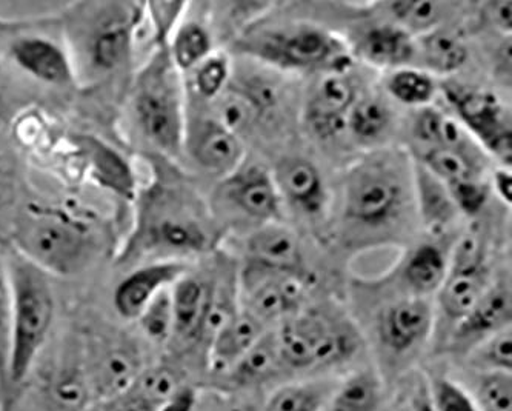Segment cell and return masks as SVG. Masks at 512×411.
Listing matches in <instances>:
<instances>
[{
  "mask_svg": "<svg viewBox=\"0 0 512 411\" xmlns=\"http://www.w3.org/2000/svg\"><path fill=\"white\" fill-rule=\"evenodd\" d=\"M274 333L288 379L342 375L360 365L362 335L339 311L303 308L277 324Z\"/></svg>",
  "mask_w": 512,
  "mask_h": 411,
  "instance_id": "cell-1",
  "label": "cell"
},
{
  "mask_svg": "<svg viewBox=\"0 0 512 411\" xmlns=\"http://www.w3.org/2000/svg\"><path fill=\"white\" fill-rule=\"evenodd\" d=\"M414 204L413 161L400 154L376 151L346 171L343 221L354 230H388Z\"/></svg>",
  "mask_w": 512,
  "mask_h": 411,
  "instance_id": "cell-2",
  "label": "cell"
},
{
  "mask_svg": "<svg viewBox=\"0 0 512 411\" xmlns=\"http://www.w3.org/2000/svg\"><path fill=\"white\" fill-rule=\"evenodd\" d=\"M74 13L68 37L76 50L71 56L76 73L82 67L99 79L130 61L137 30L145 22V2H85L74 5Z\"/></svg>",
  "mask_w": 512,
  "mask_h": 411,
  "instance_id": "cell-3",
  "label": "cell"
},
{
  "mask_svg": "<svg viewBox=\"0 0 512 411\" xmlns=\"http://www.w3.org/2000/svg\"><path fill=\"white\" fill-rule=\"evenodd\" d=\"M11 287V391L16 393L30 375L31 368L44 348L54 321L53 288L50 276L30 262L17 258L7 267Z\"/></svg>",
  "mask_w": 512,
  "mask_h": 411,
  "instance_id": "cell-4",
  "label": "cell"
},
{
  "mask_svg": "<svg viewBox=\"0 0 512 411\" xmlns=\"http://www.w3.org/2000/svg\"><path fill=\"white\" fill-rule=\"evenodd\" d=\"M20 258L48 276H70L87 267L96 251V238L85 222L64 211L30 208L13 230Z\"/></svg>",
  "mask_w": 512,
  "mask_h": 411,
  "instance_id": "cell-5",
  "label": "cell"
},
{
  "mask_svg": "<svg viewBox=\"0 0 512 411\" xmlns=\"http://www.w3.org/2000/svg\"><path fill=\"white\" fill-rule=\"evenodd\" d=\"M133 108L143 136L160 153L174 158L183 150L188 121L185 94L167 48H157L137 76Z\"/></svg>",
  "mask_w": 512,
  "mask_h": 411,
  "instance_id": "cell-6",
  "label": "cell"
},
{
  "mask_svg": "<svg viewBox=\"0 0 512 411\" xmlns=\"http://www.w3.org/2000/svg\"><path fill=\"white\" fill-rule=\"evenodd\" d=\"M239 48L282 70L345 73L351 64L348 45L336 34L313 24L262 28L243 37Z\"/></svg>",
  "mask_w": 512,
  "mask_h": 411,
  "instance_id": "cell-7",
  "label": "cell"
},
{
  "mask_svg": "<svg viewBox=\"0 0 512 411\" xmlns=\"http://www.w3.org/2000/svg\"><path fill=\"white\" fill-rule=\"evenodd\" d=\"M436 310L426 298L402 296L380 308L374 321L376 370L386 385L419 365V358L434 339Z\"/></svg>",
  "mask_w": 512,
  "mask_h": 411,
  "instance_id": "cell-8",
  "label": "cell"
},
{
  "mask_svg": "<svg viewBox=\"0 0 512 411\" xmlns=\"http://www.w3.org/2000/svg\"><path fill=\"white\" fill-rule=\"evenodd\" d=\"M183 196L171 191H159L148 199L133 241L124 259L140 250H168L174 253H200L210 248L213 236L202 219L187 207Z\"/></svg>",
  "mask_w": 512,
  "mask_h": 411,
  "instance_id": "cell-9",
  "label": "cell"
},
{
  "mask_svg": "<svg viewBox=\"0 0 512 411\" xmlns=\"http://www.w3.org/2000/svg\"><path fill=\"white\" fill-rule=\"evenodd\" d=\"M493 278L489 274L486 247L476 231L463 234L449 251L448 273L436 295V331L448 335L485 295ZM442 336L440 342L445 339Z\"/></svg>",
  "mask_w": 512,
  "mask_h": 411,
  "instance_id": "cell-10",
  "label": "cell"
},
{
  "mask_svg": "<svg viewBox=\"0 0 512 411\" xmlns=\"http://www.w3.org/2000/svg\"><path fill=\"white\" fill-rule=\"evenodd\" d=\"M446 101L453 116L471 134L483 151L493 154L503 167L511 165V119L508 110L493 93L466 85L449 84Z\"/></svg>",
  "mask_w": 512,
  "mask_h": 411,
  "instance_id": "cell-11",
  "label": "cell"
},
{
  "mask_svg": "<svg viewBox=\"0 0 512 411\" xmlns=\"http://www.w3.org/2000/svg\"><path fill=\"white\" fill-rule=\"evenodd\" d=\"M306 282L279 271L245 262L239 276V305L266 327L303 310Z\"/></svg>",
  "mask_w": 512,
  "mask_h": 411,
  "instance_id": "cell-12",
  "label": "cell"
},
{
  "mask_svg": "<svg viewBox=\"0 0 512 411\" xmlns=\"http://www.w3.org/2000/svg\"><path fill=\"white\" fill-rule=\"evenodd\" d=\"M511 318V285L506 279L493 281L473 310L457 322L440 342L437 353L462 361L474 348L500 331L511 328Z\"/></svg>",
  "mask_w": 512,
  "mask_h": 411,
  "instance_id": "cell-13",
  "label": "cell"
},
{
  "mask_svg": "<svg viewBox=\"0 0 512 411\" xmlns=\"http://www.w3.org/2000/svg\"><path fill=\"white\" fill-rule=\"evenodd\" d=\"M217 204L257 222V227L274 224L282 218V199L273 173L260 164L243 162L234 173L223 178L216 190Z\"/></svg>",
  "mask_w": 512,
  "mask_h": 411,
  "instance_id": "cell-14",
  "label": "cell"
},
{
  "mask_svg": "<svg viewBox=\"0 0 512 411\" xmlns=\"http://www.w3.org/2000/svg\"><path fill=\"white\" fill-rule=\"evenodd\" d=\"M286 381L291 379L280 361L273 327L227 373L205 385L222 396H265L271 388Z\"/></svg>",
  "mask_w": 512,
  "mask_h": 411,
  "instance_id": "cell-15",
  "label": "cell"
},
{
  "mask_svg": "<svg viewBox=\"0 0 512 411\" xmlns=\"http://www.w3.org/2000/svg\"><path fill=\"white\" fill-rule=\"evenodd\" d=\"M183 150L208 173L227 178L245 162L242 139L223 127L214 117L187 121Z\"/></svg>",
  "mask_w": 512,
  "mask_h": 411,
  "instance_id": "cell-16",
  "label": "cell"
},
{
  "mask_svg": "<svg viewBox=\"0 0 512 411\" xmlns=\"http://www.w3.org/2000/svg\"><path fill=\"white\" fill-rule=\"evenodd\" d=\"M357 97L359 90L348 71L323 74L306 101V124L322 139L339 136Z\"/></svg>",
  "mask_w": 512,
  "mask_h": 411,
  "instance_id": "cell-17",
  "label": "cell"
},
{
  "mask_svg": "<svg viewBox=\"0 0 512 411\" xmlns=\"http://www.w3.org/2000/svg\"><path fill=\"white\" fill-rule=\"evenodd\" d=\"M183 274H187V265L174 259L151 262L131 271L114 290L117 315L125 321H137L160 291L173 287Z\"/></svg>",
  "mask_w": 512,
  "mask_h": 411,
  "instance_id": "cell-18",
  "label": "cell"
},
{
  "mask_svg": "<svg viewBox=\"0 0 512 411\" xmlns=\"http://www.w3.org/2000/svg\"><path fill=\"white\" fill-rule=\"evenodd\" d=\"M14 64L42 84L68 87L77 81L67 48L44 36H20L10 45Z\"/></svg>",
  "mask_w": 512,
  "mask_h": 411,
  "instance_id": "cell-19",
  "label": "cell"
},
{
  "mask_svg": "<svg viewBox=\"0 0 512 411\" xmlns=\"http://www.w3.org/2000/svg\"><path fill=\"white\" fill-rule=\"evenodd\" d=\"M85 364L93 399L100 404L124 395L143 370L139 350L125 341L108 344Z\"/></svg>",
  "mask_w": 512,
  "mask_h": 411,
  "instance_id": "cell-20",
  "label": "cell"
},
{
  "mask_svg": "<svg viewBox=\"0 0 512 411\" xmlns=\"http://www.w3.org/2000/svg\"><path fill=\"white\" fill-rule=\"evenodd\" d=\"M273 173L280 199L308 218L325 211L328 202L325 181L314 162L305 158H283Z\"/></svg>",
  "mask_w": 512,
  "mask_h": 411,
  "instance_id": "cell-21",
  "label": "cell"
},
{
  "mask_svg": "<svg viewBox=\"0 0 512 411\" xmlns=\"http://www.w3.org/2000/svg\"><path fill=\"white\" fill-rule=\"evenodd\" d=\"M270 327H266L259 319L254 318L242 307L237 308L236 313L222 325L216 336L211 339L205 353L208 379L203 384L219 378L227 373L242 356L247 355L248 350L265 335Z\"/></svg>",
  "mask_w": 512,
  "mask_h": 411,
  "instance_id": "cell-22",
  "label": "cell"
},
{
  "mask_svg": "<svg viewBox=\"0 0 512 411\" xmlns=\"http://www.w3.org/2000/svg\"><path fill=\"white\" fill-rule=\"evenodd\" d=\"M247 262L266 270L291 274L305 282L310 278L299 241L279 222L262 225L251 233L247 241Z\"/></svg>",
  "mask_w": 512,
  "mask_h": 411,
  "instance_id": "cell-23",
  "label": "cell"
},
{
  "mask_svg": "<svg viewBox=\"0 0 512 411\" xmlns=\"http://www.w3.org/2000/svg\"><path fill=\"white\" fill-rule=\"evenodd\" d=\"M94 402L87 364L67 359L45 371L40 382V404L44 411H91Z\"/></svg>",
  "mask_w": 512,
  "mask_h": 411,
  "instance_id": "cell-24",
  "label": "cell"
},
{
  "mask_svg": "<svg viewBox=\"0 0 512 411\" xmlns=\"http://www.w3.org/2000/svg\"><path fill=\"white\" fill-rule=\"evenodd\" d=\"M274 99V91L262 82H240L236 87L230 82L227 90L216 99L214 119L242 139L243 134L250 133L259 125Z\"/></svg>",
  "mask_w": 512,
  "mask_h": 411,
  "instance_id": "cell-25",
  "label": "cell"
},
{
  "mask_svg": "<svg viewBox=\"0 0 512 411\" xmlns=\"http://www.w3.org/2000/svg\"><path fill=\"white\" fill-rule=\"evenodd\" d=\"M353 50L366 64L394 71L397 68L413 67L416 37L396 25L383 22L362 31Z\"/></svg>",
  "mask_w": 512,
  "mask_h": 411,
  "instance_id": "cell-26",
  "label": "cell"
},
{
  "mask_svg": "<svg viewBox=\"0 0 512 411\" xmlns=\"http://www.w3.org/2000/svg\"><path fill=\"white\" fill-rule=\"evenodd\" d=\"M388 385L373 364H360L340 375L322 411H383Z\"/></svg>",
  "mask_w": 512,
  "mask_h": 411,
  "instance_id": "cell-27",
  "label": "cell"
},
{
  "mask_svg": "<svg viewBox=\"0 0 512 411\" xmlns=\"http://www.w3.org/2000/svg\"><path fill=\"white\" fill-rule=\"evenodd\" d=\"M213 287L183 274L171 287L174 310V338L185 344H202V333L213 299Z\"/></svg>",
  "mask_w": 512,
  "mask_h": 411,
  "instance_id": "cell-28",
  "label": "cell"
},
{
  "mask_svg": "<svg viewBox=\"0 0 512 411\" xmlns=\"http://www.w3.org/2000/svg\"><path fill=\"white\" fill-rule=\"evenodd\" d=\"M80 148L88 159L91 178L124 201H136L137 181L134 170L122 154L94 137H80Z\"/></svg>",
  "mask_w": 512,
  "mask_h": 411,
  "instance_id": "cell-29",
  "label": "cell"
},
{
  "mask_svg": "<svg viewBox=\"0 0 512 411\" xmlns=\"http://www.w3.org/2000/svg\"><path fill=\"white\" fill-rule=\"evenodd\" d=\"M459 5L436 0H393L371 5L386 24L396 25L413 37L445 27Z\"/></svg>",
  "mask_w": 512,
  "mask_h": 411,
  "instance_id": "cell-30",
  "label": "cell"
},
{
  "mask_svg": "<svg viewBox=\"0 0 512 411\" xmlns=\"http://www.w3.org/2000/svg\"><path fill=\"white\" fill-rule=\"evenodd\" d=\"M339 379L331 375L282 382L263 396L260 411H322Z\"/></svg>",
  "mask_w": 512,
  "mask_h": 411,
  "instance_id": "cell-31",
  "label": "cell"
},
{
  "mask_svg": "<svg viewBox=\"0 0 512 411\" xmlns=\"http://www.w3.org/2000/svg\"><path fill=\"white\" fill-rule=\"evenodd\" d=\"M449 251L439 244L425 242L414 248L402 265L403 287L406 296L429 299L439 293L448 273Z\"/></svg>",
  "mask_w": 512,
  "mask_h": 411,
  "instance_id": "cell-32",
  "label": "cell"
},
{
  "mask_svg": "<svg viewBox=\"0 0 512 411\" xmlns=\"http://www.w3.org/2000/svg\"><path fill=\"white\" fill-rule=\"evenodd\" d=\"M417 164L436 176L446 188L459 187L469 182L485 181L482 151L446 150V148H417Z\"/></svg>",
  "mask_w": 512,
  "mask_h": 411,
  "instance_id": "cell-33",
  "label": "cell"
},
{
  "mask_svg": "<svg viewBox=\"0 0 512 411\" xmlns=\"http://www.w3.org/2000/svg\"><path fill=\"white\" fill-rule=\"evenodd\" d=\"M413 184L420 222L429 233L440 236L453 224L459 210L445 185L416 161H413Z\"/></svg>",
  "mask_w": 512,
  "mask_h": 411,
  "instance_id": "cell-34",
  "label": "cell"
},
{
  "mask_svg": "<svg viewBox=\"0 0 512 411\" xmlns=\"http://www.w3.org/2000/svg\"><path fill=\"white\" fill-rule=\"evenodd\" d=\"M413 137L417 144L416 148H446L485 153L453 114L433 107L422 108L416 114L413 121Z\"/></svg>",
  "mask_w": 512,
  "mask_h": 411,
  "instance_id": "cell-35",
  "label": "cell"
},
{
  "mask_svg": "<svg viewBox=\"0 0 512 411\" xmlns=\"http://www.w3.org/2000/svg\"><path fill=\"white\" fill-rule=\"evenodd\" d=\"M465 42L448 28L442 27L416 37V56L413 67L431 76H448L456 73L468 61Z\"/></svg>",
  "mask_w": 512,
  "mask_h": 411,
  "instance_id": "cell-36",
  "label": "cell"
},
{
  "mask_svg": "<svg viewBox=\"0 0 512 411\" xmlns=\"http://www.w3.org/2000/svg\"><path fill=\"white\" fill-rule=\"evenodd\" d=\"M393 127V111L377 96H359L346 116L345 131L362 144L382 141Z\"/></svg>",
  "mask_w": 512,
  "mask_h": 411,
  "instance_id": "cell-37",
  "label": "cell"
},
{
  "mask_svg": "<svg viewBox=\"0 0 512 411\" xmlns=\"http://www.w3.org/2000/svg\"><path fill=\"white\" fill-rule=\"evenodd\" d=\"M167 51L179 73L193 71L214 53L213 36L200 22H182L171 36Z\"/></svg>",
  "mask_w": 512,
  "mask_h": 411,
  "instance_id": "cell-38",
  "label": "cell"
},
{
  "mask_svg": "<svg viewBox=\"0 0 512 411\" xmlns=\"http://www.w3.org/2000/svg\"><path fill=\"white\" fill-rule=\"evenodd\" d=\"M386 90L400 104L422 110L431 107L439 87L434 76L426 71L416 67H403L397 68L388 77Z\"/></svg>",
  "mask_w": 512,
  "mask_h": 411,
  "instance_id": "cell-39",
  "label": "cell"
},
{
  "mask_svg": "<svg viewBox=\"0 0 512 411\" xmlns=\"http://www.w3.org/2000/svg\"><path fill=\"white\" fill-rule=\"evenodd\" d=\"M185 382L182 371L173 365L160 364L150 368H143L125 393L145 402V404L159 407L165 399L176 393Z\"/></svg>",
  "mask_w": 512,
  "mask_h": 411,
  "instance_id": "cell-40",
  "label": "cell"
},
{
  "mask_svg": "<svg viewBox=\"0 0 512 411\" xmlns=\"http://www.w3.org/2000/svg\"><path fill=\"white\" fill-rule=\"evenodd\" d=\"M459 381L468 388L479 411H512L511 373H466Z\"/></svg>",
  "mask_w": 512,
  "mask_h": 411,
  "instance_id": "cell-41",
  "label": "cell"
},
{
  "mask_svg": "<svg viewBox=\"0 0 512 411\" xmlns=\"http://www.w3.org/2000/svg\"><path fill=\"white\" fill-rule=\"evenodd\" d=\"M383 411H434L425 368H414L388 384Z\"/></svg>",
  "mask_w": 512,
  "mask_h": 411,
  "instance_id": "cell-42",
  "label": "cell"
},
{
  "mask_svg": "<svg viewBox=\"0 0 512 411\" xmlns=\"http://www.w3.org/2000/svg\"><path fill=\"white\" fill-rule=\"evenodd\" d=\"M460 362L466 373H512L511 328L489 338Z\"/></svg>",
  "mask_w": 512,
  "mask_h": 411,
  "instance_id": "cell-43",
  "label": "cell"
},
{
  "mask_svg": "<svg viewBox=\"0 0 512 411\" xmlns=\"http://www.w3.org/2000/svg\"><path fill=\"white\" fill-rule=\"evenodd\" d=\"M11 342V287L7 267L0 262V407L11 411L13 391L8 378Z\"/></svg>",
  "mask_w": 512,
  "mask_h": 411,
  "instance_id": "cell-44",
  "label": "cell"
},
{
  "mask_svg": "<svg viewBox=\"0 0 512 411\" xmlns=\"http://www.w3.org/2000/svg\"><path fill=\"white\" fill-rule=\"evenodd\" d=\"M434 411H479L468 388L451 373L425 368Z\"/></svg>",
  "mask_w": 512,
  "mask_h": 411,
  "instance_id": "cell-45",
  "label": "cell"
},
{
  "mask_svg": "<svg viewBox=\"0 0 512 411\" xmlns=\"http://www.w3.org/2000/svg\"><path fill=\"white\" fill-rule=\"evenodd\" d=\"M140 330L148 341L165 345L174 338V310L171 287L160 291L137 318Z\"/></svg>",
  "mask_w": 512,
  "mask_h": 411,
  "instance_id": "cell-46",
  "label": "cell"
},
{
  "mask_svg": "<svg viewBox=\"0 0 512 411\" xmlns=\"http://www.w3.org/2000/svg\"><path fill=\"white\" fill-rule=\"evenodd\" d=\"M231 82V62L227 54L213 53L194 68V87L202 99L216 101Z\"/></svg>",
  "mask_w": 512,
  "mask_h": 411,
  "instance_id": "cell-47",
  "label": "cell"
},
{
  "mask_svg": "<svg viewBox=\"0 0 512 411\" xmlns=\"http://www.w3.org/2000/svg\"><path fill=\"white\" fill-rule=\"evenodd\" d=\"M188 7V2H145V21L153 30L157 48H167L174 31L182 24Z\"/></svg>",
  "mask_w": 512,
  "mask_h": 411,
  "instance_id": "cell-48",
  "label": "cell"
},
{
  "mask_svg": "<svg viewBox=\"0 0 512 411\" xmlns=\"http://www.w3.org/2000/svg\"><path fill=\"white\" fill-rule=\"evenodd\" d=\"M197 391H199L197 385H182L170 398L165 399L156 408V411H196L197 405H199Z\"/></svg>",
  "mask_w": 512,
  "mask_h": 411,
  "instance_id": "cell-49",
  "label": "cell"
},
{
  "mask_svg": "<svg viewBox=\"0 0 512 411\" xmlns=\"http://www.w3.org/2000/svg\"><path fill=\"white\" fill-rule=\"evenodd\" d=\"M511 2L506 0H497V2H488L482 5V14L488 25L494 30L503 34H511Z\"/></svg>",
  "mask_w": 512,
  "mask_h": 411,
  "instance_id": "cell-50",
  "label": "cell"
},
{
  "mask_svg": "<svg viewBox=\"0 0 512 411\" xmlns=\"http://www.w3.org/2000/svg\"><path fill=\"white\" fill-rule=\"evenodd\" d=\"M102 411H156L157 407L153 405L145 404V402L139 401V399L133 398V396L124 395L119 398L111 399V401L102 402Z\"/></svg>",
  "mask_w": 512,
  "mask_h": 411,
  "instance_id": "cell-51",
  "label": "cell"
},
{
  "mask_svg": "<svg viewBox=\"0 0 512 411\" xmlns=\"http://www.w3.org/2000/svg\"><path fill=\"white\" fill-rule=\"evenodd\" d=\"M493 190L497 198L502 199L505 204L511 205L512 198V176L509 168H500L493 176Z\"/></svg>",
  "mask_w": 512,
  "mask_h": 411,
  "instance_id": "cell-52",
  "label": "cell"
},
{
  "mask_svg": "<svg viewBox=\"0 0 512 411\" xmlns=\"http://www.w3.org/2000/svg\"><path fill=\"white\" fill-rule=\"evenodd\" d=\"M11 185L8 182L7 174L4 168L0 167V210H4L10 202Z\"/></svg>",
  "mask_w": 512,
  "mask_h": 411,
  "instance_id": "cell-53",
  "label": "cell"
},
{
  "mask_svg": "<svg viewBox=\"0 0 512 411\" xmlns=\"http://www.w3.org/2000/svg\"><path fill=\"white\" fill-rule=\"evenodd\" d=\"M20 28H24L22 27V25H13V24H10V22H5V21H2V19H0V33H5V31H10V30H20Z\"/></svg>",
  "mask_w": 512,
  "mask_h": 411,
  "instance_id": "cell-54",
  "label": "cell"
},
{
  "mask_svg": "<svg viewBox=\"0 0 512 411\" xmlns=\"http://www.w3.org/2000/svg\"><path fill=\"white\" fill-rule=\"evenodd\" d=\"M4 114H5L4 102H2V99H0V122H2V119H4Z\"/></svg>",
  "mask_w": 512,
  "mask_h": 411,
  "instance_id": "cell-55",
  "label": "cell"
}]
</instances>
